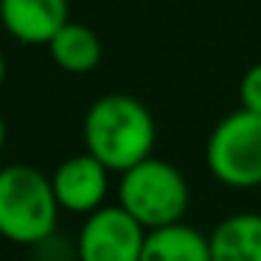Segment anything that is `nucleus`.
Listing matches in <instances>:
<instances>
[{
  "label": "nucleus",
  "mask_w": 261,
  "mask_h": 261,
  "mask_svg": "<svg viewBox=\"0 0 261 261\" xmlns=\"http://www.w3.org/2000/svg\"><path fill=\"white\" fill-rule=\"evenodd\" d=\"M205 166L219 186L250 191L261 186V115L236 110L211 129Z\"/></svg>",
  "instance_id": "20e7f679"
},
{
  "label": "nucleus",
  "mask_w": 261,
  "mask_h": 261,
  "mask_svg": "<svg viewBox=\"0 0 261 261\" xmlns=\"http://www.w3.org/2000/svg\"><path fill=\"white\" fill-rule=\"evenodd\" d=\"M110 174L113 171L104 163H98L90 152H79L65 158L62 163L54 169L51 186L54 197H57L59 208L68 214L90 216L98 208L107 205L110 197Z\"/></svg>",
  "instance_id": "423d86ee"
},
{
  "label": "nucleus",
  "mask_w": 261,
  "mask_h": 261,
  "mask_svg": "<svg viewBox=\"0 0 261 261\" xmlns=\"http://www.w3.org/2000/svg\"><path fill=\"white\" fill-rule=\"evenodd\" d=\"M3 79H6V59L0 54V87H3Z\"/></svg>",
  "instance_id": "4468645a"
},
{
  "label": "nucleus",
  "mask_w": 261,
  "mask_h": 261,
  "mask_svg": "<svg viewBox=\"0 0 261 261\" xmlns=\"http://www.w3.org/2000/svg\"><path fill=\"white\" fill-rule=\"evenodd\" d=\"M85 152L104 163L113 174H124L132 166L152 158L158 126L149 107L126 93H107L96 98L85 113Z\"/></svg>",
  "instance_id": "f257e3e1"
},
{
  "label": "nucleus",
  "mask_w": 261,
  "mask_h": 261,
  "mask_svg": "<svg viewBox=\"0 0 261 261\" xmlns=\"http://www.w3.org/2000/svg\"><path fill=\"white\" fill-rule=\"evenodd\" d=\"M143 242L146 230L115 202L85 216L76 233V255L79 261H141Z\"/></svg>",
  "instance_id": "39448f33"
},
{
  "label": "nucleus",
  "mask_w": 261,
  "mask_h": 261,
  "mask_svg": "<svg viewBox=\"0 0 261 261\" xmlns=\"http://www.w3.org/2000/svg\"><path fill=\"white\" fill-rule=\"evenodd\" d=\"M59 214L51 177L25 163L0 166V239L37 247L57 233Z\"/></svg>",
  "instance_id": "f03ea898"
},
{
  "label": "nucleus",
  "mask_w": 261,
  "mask_h": 261,
  "mask_svg": "<svg viewBox=\"0 0 261 261\" xmlns=\"http://www.w3.org/2000/svg\"><path fill=\"white\" fill-rule=\"evenodd\" d=\"M141 261H214L211 236H205L199 227L186 225V222L149 230Z\"/></svg>",
  "instance_id": "1a4fd4ad"
},
{
  "label": "nucleus",
  "mask_w": 261,
  "mask_h": 261,
  "mask_svg": "<svg viewBox=\"0 0 261 261\" xmlns=\"http://www.w3.org/2000/svg\"><path fill=\"white\" fill-rule=\"evenodd\" d=\"M51 59L68 73H90L101 62V40L90 25L68 23L48 45Z\"/></svg>",
  "instance_id": "9d476101"
},
{
  "label": "nucleus",
  "mask_w": 261,
  "mask_h": 261,
  "mask_svg": "<svg viewBox=\"0 0 261 261\" xmlns=\"http://www.w3.org/2000/svg\"><path fill=\"white\" fill-rule=\"evenodd\" d=\"M239 98H242V110L261 115V62L247 68L239 85Z\"/></svg>",
  "instance_id": "9b49d317"
},
{
  "label": "nucleus",
  "mask_w": 261,
  "mask_h": 261,
  "mask_svg": "<svg viewBox=\"0 0 261 261\" xmlns=\"http://www.w3.org/2000/svg\"><path fill=\"white\" fill-rule=\"evenodd\" d=\"M0 23L23 45H51L70 23L68 0H0Z\"/></svg>",
  "instance_id": "0eeeda50"
},
{
  "label": "nucleus",
  "mask_w": 261,
  "mask_h": 261,
  "mask_svg": "<svg viewBox=\"0 0 261 261\" xmlns=\"http://www.w3.org/2000/svg\"><path fill=\"white\" fill-rule=\"evenodd\" d=\"M3 146H6V121L0 115V152H3Z\"/></svg>",
  "instance_id": "ddd939ff"
},
{
  "label": "nucleus",
  "mask_w": 261,
  "mask_h": 261,
  "mask_svg": "<svg viewBox=\"0 0 261 261\" xmlns=\"http://www.w3.org/2000/svg\"><path fill=\"white\" fill-rule=\"evenodd\" d=\"M34 261H79V255H76V244L54 233L51 239L34 247Z\"/></svg>",
  "instance_id": "f8f14e48"
},
{
  "label": "nucleus",
  "mask_w": 261,
  "mask_h": 261,
  "mask_svg": "<svg viewBox=\"0 0 261 261\" xmlns=\"http://www.w3.org/2000/svg\"><path fill=\"white\" fill-rule=\"evenodd\" d=\"M214 261H261V214H230L211 230Z\"/></svg>",
  "instance_id": "6e6552de"
},
{
  "label": "nucleus",
  "mask_w": 261,
  "mask_h": 261,
  "mask_svg": "<svg viewBox=\"0 0 261 261\" xmlns=\"http://www.w3.org/2000/svg\"><path fill=\"white\" fill-rule=\"evenodd\" d=\"M118 205L146 233L160 230L182 222L191 205V188L174 163L152 154L118 174Z\"/></svg>",
  "instance_id": "7ed1b4c3"
}]
</instances>
